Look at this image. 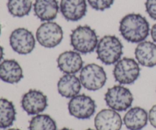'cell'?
<instances>
[{"label":"cell","mask_w":156,"mask_h":130,"mask_svg":"<svg viewBox=\"0 0 156 130\" xmlns=\"http://www.w3.org/2000/svg\"><path fill=\"white\" fill-rule=\"evenodd\" d=\"M119 30L126 41L132 44H140L149 35L150 26L144 16L140 14L130 13L120 20Z\"/></svg>","instance_id":"cell-1"},{"label":"cell","mask_w":156,"mask_h":130,"mask_svg":"<svg viewBox=\"0 0 156 130\" xmlns=\"http://www.w3.org/2000/svg\"><path fill=\"white\" fill-rule=\"evenodd\" d=\"M98 37L94 29L88 25L78 26L70 34V44L75 51L88 54L97 48Z\"/></svg>","instance_id":"cell-2"},{"label":"cell","mask_w":156,"mask_h":130,"mask_svg":"<svg viewBox=\"0 0 156 130\" xmlns=\"http://www.w3.org/2000/svg\"><path fill=\"white\" fill-rule=\"evenodd\" d=\"M123 49V44L117 37L105 35L101 38L98 44L97 57L105 65H113L121 59Z\"/></svg>","instance_id":"cell-3"},{"label":"cell","mask_w":156,"mask_h":130,"mask_svg":"<svg viewBox=\"0 0 156 130\" xmlns=\"http://www.w3.org/2000/svg\"><path fill=\"white\" fill-rule=\"evenodd\" d=\"M113 75L120 85H132L140 76V65L133 58L123 57L115 63Z\"/></svg>","instance_id":"cell-4"},{"label":"cell","mask_w":156,"mask_h":130,"mask_svg":"<svg viewBox=\"0 0 156 130\" xmlns=\"http://www.w3.org/2000/svg\"><path fill=\"white\" fill-rule=\"evenodd\" d=\"M105 100L109 108L117 112H123L132 106L133 95L129 88L123 85H114L108 90Z\"/></svg>","instance_id":"cell-5"},{"label":"cell","mask_w":156,"mask_h":130,"mask_svg":"<svg viewBox=\"0 0 156 130\" xmlns=\"http://www.w3.org/2000/svg\"><path fill=\"white\" fill-rule=\"evenodd\" d=\"M79 79L82 85L91 91H98L107 82V74L103 67L95 63L88 64L80 71Z\"/></svg>","instance_id":"cell-6"},{"label":"cell","mask_w":156,"mask_h":130,"mask_svg":"<svg viewBox=\"0 0 156 130\" xmlns=\"http://www.w3.org/2000/svg\"><path fill=\"white\" fill-rule=\"evenodd\" d=\"M63 30L61 26L53 21H45L36 31V39L45 48H54L62 42Z\"/></svg>","instance_id":"cell-7"},{"label":"cell","mask_w":156,"mask_h":130,"mask_svg":"<svg viewBox=\"0 0 156 130\" xmlns=\"http://www.w3.org/2000/svg\"><path fill=\"white\" fill-rule=\"evenodd\" d=\"M9 44L15 53L27 55L34 49L36 40L31 31L24 27H18L10 34Z\"/></svg>","instance_id":"cell-8"},{"label":"cell","mask_w":156,"mask_h":130,"mask_svg":"<svg viewBox=\"0 0 156 130\" xmlns=\"http://www.w3.org/2000/svg\"><path fill=\"white\" fill-rule=\"evenodd\" d=\"M69 113L79 120H88L94 114L96 111L95 101L85 94H78L70 99L68 104Z\"/></svg>","instance_id":"cell-9"},{"label":"cell","mask_w":156,"mask_h":130,"mask_svg":"<svg viewBox=\"0 0 156 130\" xmlns=\"http://www.w3.org/2000/svg\"><path fill=\"white\" fill-rule=\"evenodd\" d=\"M21 107L28 115L35 116L44 112L48 106L47 97L39 90L30 89L23 95Z\"/></svg>","instance_id":"cell-10"},{"label":"cell","mask_w":156,"mask_h":130,"mask_svg":"<svg viewBox=\"0 0 156 130\" xmlns=\"http://www.w3.org/2000/svg\"><path fill=\"white\" fill-rule=\"evenodd\" d=\"M57 66L64 74L76 75L83 68V60L81 53L75 50H67L57 58Z\"/></svg>","instance_id":"cell-11"},{"label":"cell","mask_w":156,"mask_h":130,"mask_svg":"<svg viewBox=\"0 0 156 130\" xmlns=\"http://www.w3.org/2000/svg\"><path fill=\"white\" fill-rule=\"evenodd\" d=\"M123 120L118 112L112 109H104L94 117V126L97 130H120Z\"/></svg>","instance_id":"cell-12"},{"label":"cell","mask_w":156,"mask_h":130,"mask_svg":"<svg viewBox=\"0 0 156 130\" xmlns=\"http://www.w3.org/2000/svg\"><path fill=\"white\" fill-rule=\"evenodd\" d=\"M59 10L66 20L78 21L86 15V0H61Z\"/></svg>","instance_id":"cell-13"},{"label":"cell","mask_w":156,"mask_h":130,"mask_svg":"<svg viewBox=\"0 0 156 130\" xmlns=\"http://www.w3.org/2000/svg\"><path fill=\"white\" fill-rule=\"evenodd\" d=\"M136 59L139 64L148 68L156 65V44L151 41H143L135 49Z\"/></svg>","instance_id":"cell-14"},{"label":"cell","mask_w":156,"mask_h":130,"mask_svg":"<svg viewBox=\"0 0 156 130\" xmlns=\"http://www.w3.org/2000/svg\"><path fill=\"white\" fill-rule=\"evenodd\" d=\"M34 15L42 21H52L59 10L57 0H35L33 5Z\"/></svg>","instance_id":"cell-15"},{"label":"cell","mask_w":156,"mask_h":130,"mask_svg":"<svg viewBox=\"0 0 156 130\" xmlns=\"http://www.w3.org/2000/svg\"><path fill=\"white\" fill-rule=\"evenodd\" d=\"M24 77L20 64L15 59H5L0 62V79L9 84L18 83Z\"/></svg>","instance_id":"cell-16"},{"label":"cell","mask_w":156,"mask_h":130,"mask_svg":"<svg viewBox=\"0 0 156 130\" xmlns=\"http://www.w3.org/2000/svg\"><path fill=\"white\" fill-rule=\"evenodd\" d=\"M82 86L80 79L73 74L63 75L57 83L59 94L62 97L70 99L79 94Z\"/></svg>","instance_id":"cell-17"},{"label":"cell","mask_w":156,"mask_h":130,"mask_svg":"<svg viewBox=\"0 0 156 130\" xmlns=\"http://www.w3.org/2000/svg\"><path fill=\"white\" fill-rule=\"evenodd\" d=\"M149 114L140 107L129 109L123 117V123L129 130H142L147 126Z\"/></svg>","instance_id":"cell-18"},{"label":"cell","mask_w":156,"mask_h":130,"mask_svg":"<svg viewBox=\"0 0 156 130\" xmlns=\"http://www.w3.org/2000/svg\"><path fill=\"white\" fill-rule=\"evenodd\" d=\"M16 120V111L13 103L8 99L0 98V129H8Z\"/></svg>","instance_id":"cell-19"},{"label":"cell","mask_w":156,"mask_h":130,"mask_svg":"<svg viewBox=\"0 0 156 130\" xmlns=\"http://www.w3.org/2000/svg\"><path fill=\"white\" fill-rule=\"evenodd\" d=\"M32 0H8L7 9L13 17L23 18L30 14L32 9Z\"/></svg>","instance_id":"cell-20"},{"label":"cell","mask_w":156,"mask_h":130,"mask_svg":"<svg viewBox=\"0 0 156 130\" xmlns=\"http://www.w3.org/2000/svg\"><path fill=\"white\" fill-rule=\"evenodd\" d=\"M29 130H57L55 120L47 114H37L29 122Z\"/></svg>","instance_id":"cell-21"},{"label":"cell","mask_w":156,"mask_h":130,"mask_svg":"<svg viewBox=\"0 0 156 130\" xmlns=\"http://www.w3.org/2000/svg\"><path fill=\"white\" fill-rule=\"evenodd\" d=\"M93 9L96 11H105L110 9L114 4V0H87Z\"/></svg>","instance_id":"cell-22"},{"label":"cell","mask_w":156,"mask_h":130,"mask_svg":"<svg viewBox=\"0 0 156 130\" xmlns=\"http://www.w3.org/2000/svg\"><path fill=\"white\" fill-rule=\"evenodd\" d=\"M145 6L149 16L156 21V0H146Z\"/></svg>","instance_id":"cell-23"},{"label":"cell","mask_w":156,"mask_h":130,"mask_svg":"<svg viewBox=\"0 0 156 130\" xmlns=\"http://www.w3.org/2000/svg\"><path fill=\"white\" fill-rule=\"evenodd\" d=\"M149 121L150 124L156 129V104L154 105L149 111Z\"/></svg>","instance_id":"cell-24"},{"label":"cell","mask_w":156,"mask_h":130,"mask_svg":"<svg viewBox=\"0 0 156 130\" xmlns=\"http://www.w3.org/2000/svg\"><path fill=\"white\" fill-rule=\"evenodd\" d=\"M150 33L151 37L152 38V40L156 44V23L152 27V29L150 30Z\"/></svg>","instance_id":"cell-25"},{"label":"cell","mask_w":156,"mask_h":130,"mask_svg":"<svg viewBox=\"0 0 156 130\" xmlns=\"http://www.w3.org/2000/svg\"><path fill=\"white\" fill-rule=\"evenodd\" d=\"M3 56H4V49H3V47L0 45V62L2 60Z\"/></svg>","instance_id":"cell-26"},{"label":"cell","mask_w":156,"mask_h":130,"mask_svg":"<svg viewBox=\"0 0 156 130\" xmlns=\"http://www.w3.org/2000/svg\"><path fill=\"white\" fill-rule=\"evenodd\" d=\"M60 130H73V129H69V128H62V129H61Z\"/></svg>","instance_id":"cell-27"},{"label":"cell","mask_w":156,"mask_h":130,"mask_svg":"<svg viewBox=\"0 0 156 130\" xmlns=\"http://www.w3.org/2000/svg\"><path fill=\"white\" fill-rule=\"evenodd\" d=\"M8 130H21L19 129H9Z\"/></svg>","instance_id":"cell-28"},{"label":"cell","mask_w":156,"mask_h":130,"mask_svg":"<svg viewBox=\"0 0 156 130\" xmlns=\"http://www.w3.org/2000/svg\"><path fill=\"white\" fill-rule=\"evenodd\" d=\"M1 31H2V27H1V24H0V34H1Z\"/></svg>","instance_id":"cell-29"},{"label":"cell","mask_w":156,"mask_h":130,"mask_svg":"<svg viewBox=\"0 0 156 130\" xmlns=\"http://www.w3.org/2000/svg\"><path fill=\"white\" fill-rule=\"evenodd\" d=\"M85 130H97V129H85Z\"/></svg>","instance_id":"cell-30"}]
</instances>
